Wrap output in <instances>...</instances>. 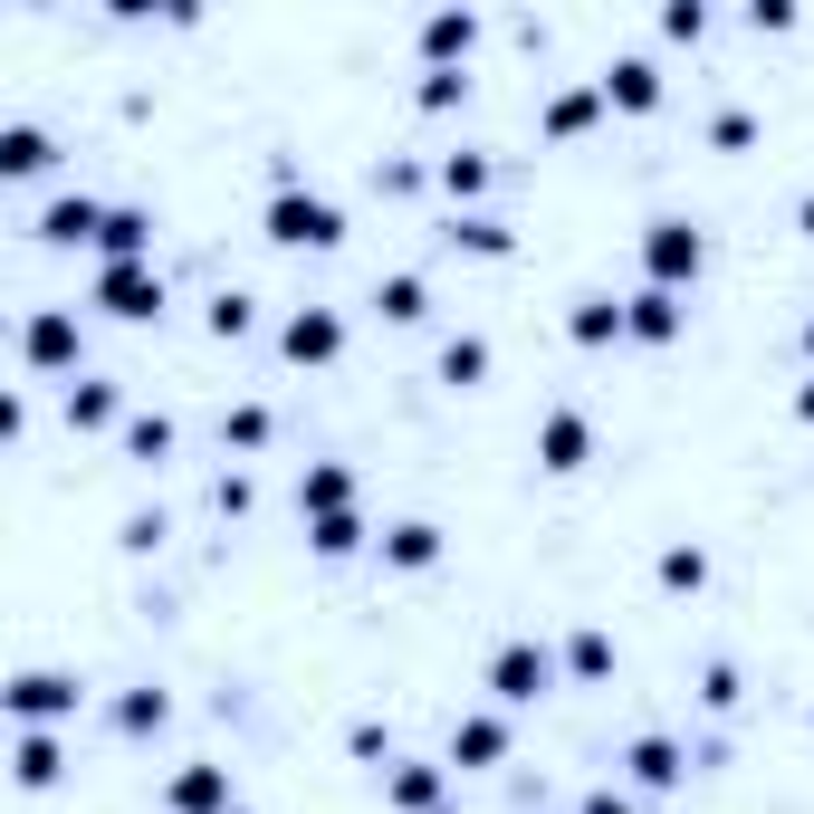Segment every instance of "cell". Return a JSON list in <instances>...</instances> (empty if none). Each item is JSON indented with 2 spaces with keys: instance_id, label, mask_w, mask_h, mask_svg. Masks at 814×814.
<instances>
[{
  "instance_id": "cell-2",
  "label": "cell",
  "mask_w": 814,
  "mask_h": 814,
  "mask_svg": "<svg viewBox=\"0 0 814 814\" xmlns=\"http://www.w3.org/2000/svg\"><path fill=\"white\" fill-rule=\"evenodd\" d=\"M20 709H68V680H20Z\"/></svg>"
},
{
  "instance_id": "cell-1",
  "label": "cell",
  "mask_w": 814,
  "mask_h": 814,
  "mask_svg": "<svg viewBox=\"0 0 814 814\" xmlns=\"http://www.w3.org/2000/svg\"><path fill=\"white\" fill-rule=\"evenodd\" d=\"M499 680H508V699H527V680H547V661H527V651H508V661H499Z\"/></svg>"
},
{
  "instance_id": "cell-3",
  "label": "cell",
  "mask_w": 814,
  "mask_h": 814,
  "mask_svg": "<svg viewBox=\"0 0 814 814\" xmlns=\"http://www.w3.org/2000/svg\"><path fill=\"white\" fill-rule=\"evenodd\" d=\"M595 814H614V805H595Z\"/></svg>"
}]
</instances>
